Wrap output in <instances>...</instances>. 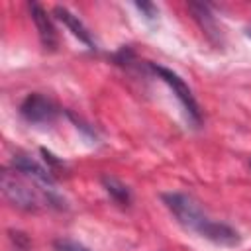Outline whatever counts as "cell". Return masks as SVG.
Listing matches in <instances>:
<instances>
[{
    "instance_id": "3957f363",
    "label": "cell",
    "mask_w": 251,
    "mask_h": 251,
    "mask_svg": "<svg viewBox=\"0 0 251 251\" xmlns=\"http://www.w3.org/2000/svg\"><path fill=\"white\" fill-rule=\"evenodd\" d=\"M151 69H153L155 75H159V78H161L165 84H169V88L173 90V94L176 96V100H178L180 106L184 108L188 122H190L194 127H198V126H200V120H202L200 108H198V102H196L194 94H192L190 88L186 86V82H184L176 73H173L171 69H165V67H159V65H151Z\"/></svg>"
},
{
    "instance_id": "8992f818",
    "label": "cell",
    "mask_w": 251,
    "mask_h": 251,
    "mask_svg": "<svg viewBox=\"0 0 251 251\" xmlns=\"http://www.w3.org/2000/svg\"><path fill=\"white\" fill-rule=\"evenodd\" d=\"M29 14H31V20L37 27V33H39V39H41V45L49 51H53L59 43L57 39V29L53 25V20L51 16L47 14V10L43 6H39L37 2H31L29 4Z\"/></svg>"
},
{
    "instance_id": "30bf717a",
    "label": "cell",
    "mask_w": 251,
    "mask_h": 251,
    "mask_svg": "<svg viewBox=\"0 0 251 251\" xmlns=\"http://www.w3.org/2000/svg\"><path fill=\"white\" fill-rule=\"evenodd\" d=\"M135 8L141 12V16L145 18V20H155L157 18V8L153 6V4H147V2H135Z\"/></svg>"
},
{
    "instance_id": "ba28073f",
    "label": "cell",
    "mask_w": 251,
    "mask_h": 251,
    "mask_svg": "<svg viewBox=\"0 0 251 251\" xmlns=\"http://www.w3.org/2000/svg\"><path fill=\"white\" fill-rule=\"evenodd\" d=\"M102 182H104V186H106L108 194H110L116 202H120V204H129L131 194H129V190H127V186H126V184H122L120 180L110 178V176H104V178H102Z\"/></svg>"
},
{
    "instance_id": "5b68a950",
    "label": "cell",
    "mask_w": 251,
    "mask_h": 251,
    "mask_svg": "<svg viewBox=\"0 0 251 251\" xmlns=\"http://www.w3.org/2000/svg\"><path fill=\"white\" fill-rule=\"evenodd\" d=\"M12 167L14 171H18L20 175H24L25 178H29L31 182L35 184H41L45 190H51L53 192V176L49 173V169L41 167L37 161H33L31 157H25V155H14L12 159Z\"/></svg>"
},
{
    "instance_id": "6da1fadb",
    "label": "cell",
    "mask_w": 251,
    "mask_h": 251,
    "mask_svg": "<svg viewBox=\"0 0 251 251\" xmlns=\"http://www.w3.org/2000/svg\"><path fill=\"white\" fill-rule=\"evenodd\" d=\"M161 200L184 229L194 231L200 237H204L216 245H224V247L239 245V241H241L239 233L233 227H229L227 224L214 222L212 218H208L206 212L202 210V206L192 196L180 194V192H165L161 196Z\"/></svg>"
},
{
    "instance_id": "277c9868",
    "label": "cell",
    "mask_w": 251,
    "mask_h": 251,
    "mask_svg": "<svg viewBox=\"0 0 251 251\" xmlns=\"http://www.w3.org/2000/svg\"><path fill=\"white\" fill-rule=\"evenodd\" d=\"M20 114L29 124H51L57 118L59 110L53 104V100H49L47 96H43V94H29L22 102Z\"/></svg>"
},
{
    "instance_id": "8fae6325",
    "label": "cell",
    "mask_w": 251,
    "mask_h": 251,
    "mask_svg": "<svg viewBox=\"0 0 251 251\" xmlns=\"http://www.w3.org/2000/svg\"><path fill=\"white\" fill-rule=\"evenodd\" d=\"M245 33H247V37H251V25H247V29H245Z\"/></svg>"
},
{
    "instance_id": "52a82bcc",
    "label": "cell",
    "mask_w": 251,
    "mask_h": 251,
    "mask_svg": "<svg viewBox=\"0 0 251 251\" xmlns=\"http://www.w3.org/2000/svg\"><path fill=\"white\" fill-rule=\"evenodd\" d=\"M53 12H55L57 20H61V22L69 27V31H71L75 37H78V41H82V43L88 45L90 49L96 47V43H94V39H92V35H90V31H88V27L80 22L78 16H75V14H73L69 8H65V6H57Z\"/></svg>"
},
{
    "instance_id": "7a4b0ae2",
    "label": "cell",
    "mask_w": 251,
    "mask_h": 251,
    "mask_svg": "<svg viewBox=\"0 0 251 251\" xmlns=\"http://www.w3.org/2000/svg\"><path fill=\"white\" fill-rule=\"evenodd\" d=\"M2 194L12 206L25 212H35L45 202L47 204L59 202L55 194H41L35 188V182H29V178L20 175L18 171H8V169L2 173Z\"/></svg>"
},
{
    "instance_id": "9c48e42d",
    "label": "cell",
    "mask_w": 251,
    "mask_h": 251,
    "mask_svg": "<svg viewBox=\"0 0 251 251\" xmlns=\"http://www.w3.org/2000/svg\"><path fill=\"white\" fill-rule=\"evenodd\" d=\"M53 247H55V251H90L82 243L73 241V239H63V237L61 239H55Z\"/></svg>"
}]
</instances>
